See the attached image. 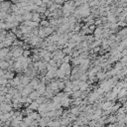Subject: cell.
I'll return each instance as SVG.
<instances>
[{"label":"cell","mask_w":127,"mask_h":127,"mask_svg":"<svg viewBox=\"0 0 127 127\" xmlns=\"http://www.w3.org/2000/svg\"><path fill=\"white\" fill-rule=\"evenodd\" d=\"M53 2L56 4H59V5H63L64 3V0H53Z\"/></svg>","instance_id":"4"},{"label":"cell","mask_w":127,"mask_h":127,"mask_svg":"<svg viewBox=\"0 0 127 127\" xmlns=\"http://www.w3.org/2000/svg\"><path fill=\"white\" fill-rule=\"evenodd\" d=\"M32 21H34V22H40L41 21V14H39V13H37V12H33V14H32V19H31Z\"/></svg>","instance_id":"2"},{"label":"cell","mask_w":127,"mask_h":127,"mask_svg":"<svg viewBox=\"0 0 127 127\" xmlns=\"http://www.w3.org/2000/svg\"><path fill=\"white\" fill-rule=\"evenodd\" d=\"M49 24H50V23H49V21H47V20H43V21H41V25H42L43 27H45V28H46L47 26H49Z\"/></svg>","instance_id":"3"},{"label":"cell","mask_w":127,"mask_h":127,"mask_svg":"<svg viewBox=\"0 0 127 127\" xmlns=\"http://www.w3.org/2000/svg\"><path fill=\"white\" fill-rule=\"evenodd\" d=\"M11 5H12V3L10 1L4 0L3 2H1V11L6 12V13L11 12Z\"/></svg>","instance_id":"1"}]
</instances>
